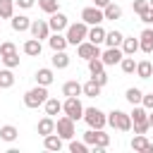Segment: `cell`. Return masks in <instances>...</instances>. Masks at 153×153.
Returning a JSON list of instances; mask_svg holds the SVG:
<instances>
[{"instance_id": "obj_39", "label": "cell", "mask_w": 153, "mask_h": 153, "mask_svg": "<svg viewBox=\"0 0 153 153\" xmlns=\"http://www.w3.org/2000/svg\"><path fill=\"white\" fill-rule=\"evenodd\" d=\"M69 151H72V153H88V143H86V141H74V139H69Z\"/></svg>"}, {"instance_id": "obj_46", "label": "cell", "mask_w": 153, "mask_h": 153, "mask_svg": "<svg viewBox=\"0 0 153 153\" xmlns=\"http://www.w3.org/2000/svg\"><path fill=\"white\" fill-rule=\"evenodd\" d=\"M14 2H17L22 10H29V7H33V5H36V0H14Z\"/></svg>"}, {"instance_id": "obj_17", "label": "cell", "mask_w": 153, "mask_h": 153, "mask_svg": "<svg viewBox=\"0 0 153 153\" xmlns=\"http://www.w3.org/2000/svg\"><path fill=\"white\" fill-rule=\"evenodd\" d=\"M86 41H91V43L100 45V43L105 41V29H103L100 24H93V26H88V36H86Z\"/></svg>"}, {"instance_id": "obj_31", "label": "cell", "mask_w": 153, "mask_h": 153, "mask_svg": "<svg viewBox=\"0 0 153 153\" xmlns=\"http://www.w3.org/2000/svg\"><path fill=\"white\" fill-rule=\"evenodd\" d=\"M19 136V131H17V127H12V124H5V127H0V139L2 141H7V143H12L14 139Z\"/></svg>"}, {"instance_id": "obj_29", "label": "cell", "mask_w": 153, "mask_h": 153, "mask_svg": "<svg viewBox=\"0 0 153 153\" xmlns=\"http://www.w3.org/2000/svg\"><path fill=\"white\" fill-rule=\"evenodd\" d=\"M43 108H45V115H50V117L62 112V103H60L57 98H50V96H48V100L43 103Z\"/></svg>"}, {"instance_id": "obj_4", "label": "cell", "mask_w": 153, "mask_h": 153, "mask_svg": "<svg viewBox=\"0 0 153 153\" xmlns=\"http://www.w3.org/2000/svg\"><path fill=\"white\" fill-rule=\"evenodd\" d=\"M62 112H65L67 117H72L74 122H79V120L84 117V105H81L79 96H67L65 103H62Z\"/></svg>"}, {"instance_id": "obj_18", "label": "cell", "mask_w": 153, "mask_h": 153, "mask_svg": "<svg viewBox=\"0 0 153 153\" xmlns=\"http://www.w3.org/2000/svg\"><path fill=\"white\" fill-rule=\"evenodd\" d=\"M50 62H53L55 69H67V67H69V55H67L65 50H53Z\"/></svg>"}, {"instance_id": "obj_2", "label": "cell", "mask_w": 153, "mask_h": 153, "mask_svg": "<svg viewBox=\"0 0 153 153\" xmlns=\"http://www.w3.org/2000/svg\"><path fill=\"white\" fill-rule=\"evenodd\" d=\"M45 100H48V86L36 84L33 88H29V91L24 93V105H26V108H38V105H43Z\"/></svg>"}, {"instance_id": "obj_45", "label": "cell", "mask_w": 153, "mask_h": 153, "mask_svg": "<svg viewBox=\"0 0 153 153\" xmlns=\"http://www.w3.org/2000/svg\"><path fill=\"white\" fill-rule=\"evenodd\" d=\"M84 141H86L88 146H93V141H96V129L88 127V131H84Z\"/></svg>"}, {"instance_id": "obj_35", "label": "cell", "mask_w": 153, "mask_h": 153, "mask_svg": "<svg viewBox=\"0 0 153 153\" xmlns=\"http://www.w3.org/2000/svg\"><path fill=\"white\" fill-rule=\"evenodd\" d=\"M141 96H143V91H141V88H136V86L127 88V93H124V98H127L131 105H139V103H141Z\"/></svg>"}, {"instance_id": "obj_43", "label": "cell", "mask_w": 153, "mask_h": 153, "mask_svg": "<svg viewBox=\"0 0 153 153\" xmlns=\"http://www.w3.org/2000/svg\"><path fill=\"white\" fill-rule=\"evenodd\" d=\"M141 105H143L146 110H153V93H143V96H141Z\"/></svg>"}, {"instance_id": "obj_25", "label": "cell", "mask_w": 153, "mask_h": 153, "mask_svg": "<svg viewBox=\"0 0 153 153\" xmlns=\"http://www.w3.org/2000/svg\"><path fill=\"white\" fill-rule=\"evenodd\" d=\"M122 38H124L122 31L112 29V31H105V41H103V43H105L108 48H117V45H122Z\"/></svg>"}, {"instance_id": "obj_24", "label": "cell", "mask_w": 153, "mask_h": 153, "mask_svg": "<svg viewBox=\"0 0 153 153\" xmlns=\"http://www.w3.org/2000/svg\"><path fill=\"white\" fill-rule=\"evenodd\" d=\"M41 50H43V45H41V41H38V38H33V36L24 43V53H26L29 57H38V55H41Z\"/></svg>"}, {"instance_id": "obj_13", "label": "cell", "mask_w": 153, "mask_h": 153, "mask_svg": "<svg viewBox=\"0 0 153 153\" xmlns=\"http://www.w3.org/2000/svg\"><path fill=\"white\" fill-rule=\"evenodd\" d=\"M131 7H134V12L139 14V19H141L143 24H148V17H151V5H148V0H131Z\"/></svg>"}, {"instance_id": "obj_19", "label": "cell", "mask_w": 153, "mask_h": 153, "mask_svg": "<svg viewBox=\"0 0 153 153\" xmlns=\"http://www.w3.org/2000/svg\"><path fill=\"white\" fill-rule=\"evenodd\" d=\"M36 84H41V86H50L53 81H55V74H53V69L50 67H41L38 72H36Z\"/></svg>"}, {"instance_id": "obj_37", "label": "cell", "mask_w": 153, "mask_h": 153, "mask_svg": "<svg viewBox=\"0 0 153 153\" xmlns=\"http://www.w3.org/2000/svg\"><path fill=\"white\" fill-rule=\"evenodd\" d=\"M93 146H100V148H108L110 146V136L103 131V129H96V141H93Z\"/></svg>"}, {"instance_id": "obj_22", "label": "cell", "mask_w": 153, "mask_h": 153, "mask_svg": "<svg viewBox=\"0 0 153 153\" xmlns=\"http://www.w3.org/2000/svg\"><path fill=\"white\" fill-rule=\"evenodd\" d=\"M48 45H50L53 50H65V48H67V38L62 36V31H53V33L48 36Z\"/></svg>"}, {"instance_id": "obj_47", "label": "cell", "mask_w": 153, "mask_h": 153, "mask_svg": "<svg viewBox=\"0 0 153 153\" xmlns=\"http://www.w3.org/2000/svg\"><path fill=\"white\" fill-rule=\"evenodd\" d=\"M93 2H96V7H100V10H103V7H105L108 2H112V0H93Z\"/></svg>"}, {"instance_id": "obj_11", "label": "cell", "mask_w": 153, "mask_h": 153, "mask_svg": "<svg viewBox=\"0 0 153 153\" xmlns=\"http://www.w3.org/2000/svg\"><path fill=\"white\" fill-rule=\"evenodd\" d=\"M67 24H69V19H67V14H62L60 10H57V12H53V14H50V19H48L50 31H65V29H67Z\"/></svg>"}, {"instance_id": "obj_30", "label": "cell", "mask_w": 153, "mask_h": 153, "mask_svg": "<svg viewBox=\"0 0 153 153\" xmlns=\"http://www.w3.org/2000/svg\"><path fill=\"white\" fill-rule=\"evenodd\" d=\"M120 48H122L124 55H134V53L139 50V38H134V36H131V38H122V45H120Z\"/></svg>"}, {"instance_id": "obj_16", "label": "cell", "mask_w": 153, "mask_h": 153, "mask_svg": "<svg viewBox=\"0 0 153 153\" xmlns=\"http://www.w3.org/2000/svg\"><path fill=\"white\" fill-rule=\"evenodd\" d=\"M131 148L134 151H141V153H153V143L146 139V134H136L131 139Z\"/></svg>"}, {"instance_id": "obj_48", "label": "cell", "mask_w": 153, "mask_h": 153, "mask_svg": "<svg viewBox=\"0 0 153 153\" xmlns=\"http://www.w3.org/2000/svg\"><path fill=\"white\" fill-rule=\"evenodd\" d=\"M148 124H151V129H153V110L148 112Z\"/></svg>"}, {"instance_id": "obj_32", "label": "cell", "mask_w": 153, "mask_h": 153, "mask_svg": "<svg viewBox=\"0 0 153 153\" xmlns=\"http://www.w3.org/2000/svg\"><path fill=\"white\" fill-rule=\"evenodd\" d=\"M12 86H14V74H12V69H10V67L0 69V88H12Z\"/></svg>"}, {"instance_id": "obj_14", "label": "cell", "mask_w": 153, "mask_h": 153, "mask_svg": "<svg viewBox=\"0 0 153 153\" xmlns=\"http://www.w3.org/2000/svg\"><path fill=\"white\" fill-rule=\"evenodd\" d=\"M139 50H143L146 55L153 53V29H143L139 36Z\"/></svg>"}, {"instance_id": "obj_41", "label": "cell", "mask_w": 153, "mask_h": 153, "mask_svg": "<svg viewBox=\"0 0 153 153\" xmlns=\"http://www.w3.org/2000/svg\"><path fill=\"white\" fill-rule=\"evenodd\" d=\"M0 60H2V65L10 67V69L19 67V55H17V53H12V55H7V57H0Z\"/></svg>"}, {"instance_id": "obj_26", "label": "cell", "mask_w": 153, "mask_h": 153, "mask_svg": "<svg viewBox=\"0 0 153 153\" xmlns=\"http://www.w3.org/2000/svg\"><path fill=\"white\" fill-rule=\"evenodd\" d=\"M136 76L139 79H151L153 76V65L148 62V60H141V62H136Z\"/></svg>"}, {"instance_id": "obj_33", "label": "cell", "mask_w": 153, "mask_h": 153, "mask_svg": "<svg viewBox=\"0 0 153 153\" xmlns=\"http://www.w3.org/2000/svg\"><path fill=\"white\" fill-rule=\"evenodd\" d=\"M14 14V0H0V19H10Z\"/></svg>"}, {"instance_id": "obj_23", "label": "cell", "mask_w": 153, "mask_h": 153, "mask_svg": "<svg viewBox=\"0 0 153 153\" xmlns=\"http://www.w3.org/2000/svg\"><path fill=\"white\" fill-rule=\"evenodd\" d=\"M129 117H131V124H143V122H148V110L139 103V105H134V110L129 112Z\"/></svg>"}, {"instance_id": "obj_44", "label": "cell", "mask_w": 153, "mask_h": 153, "mask_svg": "<svg viewBox=\"0 0 153 153\" xmlns=\"http://www.w3.org/2000/svg\"><path fill=\"white\" fill-rule=\"evenodd\" d=\"M131 129H134V134H146V131L151 129V124H148V122H143V124H131Z\"/></svg>"}, {"instance_id": "obj_3", "label": "cell", "mask_w": 153, "mask_h": 153, "mask_svg": "<svg viewBox=\"0 0 153 153\" xmlns=\"http://www.w3.org/2000/svg\"><path fill=\"white\" fill-rule=\"evenodd\" d=\"M108 124H110L112 129H117V131H131V117H129V112H124V110H112V112H108Z\"/></svg>"}, {"instance_id": "obj_50", "label": "cell", "mask_w": 153, "mask_h": 153, "mask_svg": "<svg viewBox=\"0 0 153 153\" xmlns=\"http://www.w3.org/2000/svg\"><path fill=\"white\" fill-rule=\"evenodd\" d=\"M148 5H151V10H153V0H148Z\"/></svg>"}, {"instance_id": "obj_34", "label": "cell", "mask_w": 153, "mask_h": 153, "mask_svg": "<svg viewBox=\"0 0 153 153\" xmlns=\"http://www.w3.org/2000/svg\"><path fill=\"white\" fill-rule=\"evenodd\" d=\"M120 67H122V72H124V74H134V69H136L134 55H124V57L120 60Z\"/></svg>"}, {"instance_id": "obj_20", "label": "cell", "mask_w": 153, "mask_h": 153, "mask_svg": "<svg viewBox=\"0 0 153 153\" xmlns=\"http://www.w3.org/2000/svg\"><path fill=\"white\" fill-rule=\"evenodd\" d=\"M36 131H38L41 136H48V134H53V131H55V120H53L50 115H45L43 120H38V124H36Z\"/></svg>"}, {"instance_id": "obj_40", "label": "cell", "mask_w": 153, "mask_h": 153, "mask_svg": "<svg viewBox=\"0 0 153 153\" xmlns=\"http://www.w3.org/2000/svg\"><path fill=\"white\" fill-rule=\"evenodd\" d=\"M12 53H17V45H14L12 41L0 43V57H7V55H12Z\"/></svg>"}, {"instance_id": "obj_9", "label": "cell", "mask_w": 153, "mask_h": 153, "mask_svg": "<svg viewBox=\"0 0 153 153\" xmlns=\"http://www.w3.org/2000/svg\"><path fill=\"white\" fill-rule=\"evenodd\" d=\"M29 31H31V36H33V38H38V41H43V38H48V36H50V26H48V22H45V19H33V22H31V26H29Z\"/></svg>"}, {"instance_id": "obj_10", "label": "cell", "mask_w": 153, "mask_h": 153, "mask_svg": "<svg viewBox=\"0 0 153 153\" xmlns=\"http://www.w3.org/2000/svg\"><path fill=\"white\" fill-rule=\"evenodd\" d=\"M124 57V53H122V48L117 45V48H108V50H103L100 53V60H103V65L105 67H110V65H120V60Z\"/></svg>"}, {"instance_id": "obj_12", "label": "cell", "mask_w": 153, "mask_h": 153, "mask_svg": "<svg viewBox=\"0 0 153 153\" xmlns=\"http://www.w3.org/2000/svg\"><path fill=\"white\" fill-rule=\"evenodd\" d=\"M62 146H65V139H60L55 131H53V134H48V136H43V148H45V151L60 153V151H62Z\"/></svg>"}, {"instance_id": "obj_49", "label": "cell", "mask_w": 153, "mask_h": 153, "mask_svg": "<svg viewBox=\"0 0 153 153\" xmlns=\"http://www.w3.org/2000/svg\"><path fill=\"white\" fill-rule=\"evenodd\" d=\"M148 24H153V10H151V17H148Z\"/></svg>"}, {"instance_id": "obj_38", "label": "cell", "mask_w": 153, "mask_h": 153, "mask_svg": "<svg viewBox=\"0 0 153 153\" xmlns=\"http://www.w3.org/2000/svg\"><path fill=\"white\" fill-rule=\"evenodd\" d=\"M86 62H88V72H91V74H98V72L105 69V65H103L100 57H91V60H86Z\"/></svg>"}, {"instance_id": "obj_21", "label": "cell", "mask_w": 153, "mask_h": 153, "mask_svg": "<svg viewBox=\"0 0 153 153\" xmlns=\"http://www.w3.org/2000/svg\"><path fill=\"white\" fill-rule=\"evenodd\" d=\"M103 17H105L108 22H115V19H122V7H120L117 2H108V5L103 7Z\"/></svg>"}, {"instance_id": "obj_6", "label": "cell", "mask_w": 153, "mask_h": 153, "mask_svg": "<svg viewBox=\"0 0 153 153\" xmlns=\"http://www.w3.org/2000/svg\"><path fill=\"white\" fill-rule=\"evenodd\" d=\"M55 131H57V136H60V139H65V141L74 139V134H76V129H74V120H72V117H67V115L57 117V122H55Z\"/></svg>"}, {"instance_id": "obj_5", "label": "cell", "mask_w": 153, "mask_h": 153, "mask_svg": "<svg viewBox=\"0 0 153 153\" xmlns=\"http://www.w3.org/2000/svg\"><path fill=\"white\" fill-rule=\"evenodd\" d=\"M81 120H86V124L91 129H103L108 124V115L103 110H98V108H84V117Z\"/></svg>"}, {"instance_id": "obj_15", "label": "cell", "mask_w": 153, "mask_h": 153, "mask_svg": "<svg viewBox=\"0 0 153 153\" xmlns=\"http://www.w3.org/2000/svg\"><path fill=\"white\" fill-rule=\"evenodd\" d=\"M10 26L14 29V31H29V26H31V19L26 17V14H12L10 17Z\"/></svg>"}, {"instance_id": "obj_7", "label": "cell", "mask_w": 153, "mask_h": 153, "mask_svg": "<svg viewBox=\"0 0 153 153\" xmlns=\"http://www.w3.org/2000/svg\"><path fill=\"white\" fill-rule=\"evenodd\" d=\"M81 22H86L88 26H93V24H103L105 22V17H103V10L100 7H84L81 10Z\"/></svg>"}, {"instance_id": "obj_28", "label": "cell", "mask_w": 153, "mask_h": 153, "mask_svg": "<svg viewBox=\"0 0 153 153\" xmlns=\"http://www.w3.org/2000/svg\"><path fill=\"white\" fill-rule=\"evenodd\" d=\"M100 91H103V86H98L93 79H91V81H86V84H81V93H84V96H88V98L100 96Z\"/></svg>"}, {"instance_id": "obj_8", "label": "cell", "mask_w": 153, "mask_h": 153, "mask_svg": "<svg viewBox=\"0 0 153 153\" xmlns=\"http://www.w3.org/2000/svg\"><path fill=\"white\" fill-rule=\"evenodd\" d=\"M76 55H79V57H84V60L100 57V48H98L96 43H91V41H81V43L76 45Z\"/></svg>"}, {"instance_id": "obj_36", "label": "cell", "mask_w": 153, "mask_h": 153, "mask_svg": "<svg viewBox=\"0 0 153 153\" xmlns=\"http://www.w3.org/2000/svg\"><path fill=\"white\" fill-rule=\"evenodd\" d=\"M38 7L45 12V14H53L60 10V0H38Z\"/></svg>"}, {"instance_id": "obj_42", "label": "cell", "mask_w": 153, "mask_h": 153, "mask_svg": "<svg viewBox=\"0 0 153 153\" xmlns=\"http://www.w3.org/2000/svg\"><path fill=\"white\" fill-rule=\"evenodd\" d=\"M91 79H93V81H96L98 86H105V84H108V74H105V72H98V74H91Z\"/></svg>"}, {"instance_id": "obj_1", "label": "cell", "mask_w": 153, "mask_h": 153, "mask_svg": "<svg viewBox=\"0 0 153 153\" xmlns=\"http://www.w3.org/2000/svg\"><path fill=\"white\" fill-rule=\"evenodd\" d=\"M65 38H67V45H79L81 41H86L88 36V24L86 22H74V24H67L65 29Z\"/></svg>"}, {"instance_id": "obj_27", "label": "cell", "mask_w": 153, "mask_h": 153, "mask_svg": "<svg viewBox=\"0 0 153 153\" xmlns=\"http://www.w3.org/2000/svg\"><path fill=\"white\" fill-rule=\"evenodd\" d=\"M62 96H81V84L76 79H69L62 84Z\"/></svg>"}]
</instances>
